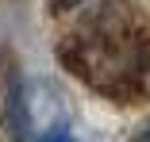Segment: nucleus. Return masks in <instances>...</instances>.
<instances>
[{"instance_id": "7ed1b4c3", "label": "nucleus", "mask_w": 150, "mask_h": 142, "mask_svg": "<svg viewBox=\"0 0 150 142\" xmlns=\"http://www.w3.org/2000/svg\"><path fill=\"white\" fill-rule=\"evenodd\" d=\"M54 4V12H69V8H77V0H50Z\"/></svg>"}, {"instance_id": "f03ea898", "label": "nucleus", "mask_w": 150, "mask_h": 142, "mask_svg": "<svg viewBox=\"0 0 150 142\" xmlns=\"http://www.w3.org/2000/svg\"><path fill=\"white\" fill-rule=\"evenodd\" d=\"M39 142H77V138H73L69 131H62V127H58V131H46V134H42Z\"/></svg>"}, {"instance_id": "f257e3e1", "label": "nucleus", "mask_w": 150, "mask_h": 142, "mask_svg": "<svg viewBox=\"0 0 150 142\" xmlns=\"http://www.w3.org/2000/svg\"><path fill=\"white\" fill-rule=\"evenodd\" d=\"M4 100H8V104H4V119H8V134H12V142H31V111H27L23 84H12Z\"/></svg>"}, {"instance_id": "20e7f679", "label": "nucleus", "mask_w": 150, "mask_h": 142, "mask_svg": "<svg viewBox=\"0 0 150 142\" xmlns=\"http://www.w3.org/2000/svg\"><path fill=\"white\" fill-rule=\"evenodd\" d=\"M139 142H150V131H146V134H142V138H139Z\"/></svg>"}]
</instances>
